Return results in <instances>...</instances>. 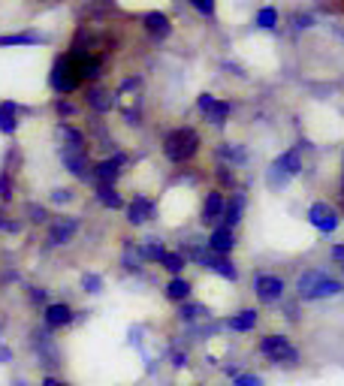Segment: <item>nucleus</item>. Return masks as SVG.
Listing matches in <instances>:
<instances>
[{
    "label": "nucleus",
    "mask_w": 344,
    "mask_h": 386,
    "mask_svg": "<svg viewBox=\"0 0 344 386\" xmlns=\"http://www.w3.org/2000/svg\"><path fill=\"white\" fill-rule=\"evenodd\" d=\"M199 148V139L194 130H187V127H181V130H172L166 136V142H163V151H166V157L172 163H185L196 154Z\"/></svg>",
    "instance_id": "f257e3e1"
},
{
    "label": "nucleus",
    "mask_w": 344,
    "mask_h": 386,
    "mask_svg": "<svg viewBox=\"0 0 344 386\" xmlns=\"http://www.w3.org/2000/svg\"><path fill=\"white\" fill-rule=\"evenodd\" d=\"M260 353L266 356V360H272V362H284V365H296L299 362V350L293 344L287 341V338H281V335H266L260 341Z\"/></svg>",
    "instance_id": "f03ea898"
},
{
    "label": "nucleus",
    "mask_w": 344,
    "mask_h": 386,
    "mask_svg": "<svg viewBox=\"0 0 344 386\" xmlns=\"http://www.w3.org/2000/svg\"><path fill=\"white\" fill-rule=\"evenodd\" d=\"M42 323L45 329H63L72 323V308L67 302H52V305H45L42 311Z\"/></svg>",
    "instance_id": "7ed1b4c3"
},
{
    "label": "nucleus",
    "mask_w": 344,
    "mask_h": 386,
    "mask_svg": "<svg viewBox=\"0 0 344 386\" xmlns=\"http://www.w3.org/2000/svg\"><path fill=\"white\" fill-rule=\"evenodd\" d=\"M308 220H311L320 233H332V229L338 226V217H335V211L326 206V202H314V206L308 208Z\"/></svg>",
    "instance_id": "20e7f679"
},
{
    "label": "nucleus",
    "mask_w": 344,
    "mask_h": 386,
    "mask_svg": "<svg viewBox=\"0 0 344 386\" xmlns=\"http://www.w3.org/2000/svg\"><path fill=\"white\" fill-rule=\"evenodd\" d=\"M253 290H257V296L263 302H278L284 296V281L275 278V275H260V278L253 281Z\"/></svg>",
    "instance_id": "39448f33"
},
{
    "label": "nucleus",
    "mask_w": 344,
    "mask_h": 386,
    "mask_svg": "<svg viewBox=\"0 0 344 386\" xmlns=\"http://www.w3.org/2000/svg\"><path fill=\"white\" fill-rule=\"evenodd\" d=\"M79 233V220L76 217H58L49 229V242L52 245H67L72 242V236Z\"/></svg>",
    "instance_id": "423d86ee"
},
{
    "label": "nucleus",
    "mask_w": 344,
    "mask_h": 386,
    "mask_svg": "<svg viewBox=\"0 0 344 386\" xmlns=\"http://www.w3.org/2000/svg\"><path fill=\"white\" fill-rule=\"evenodd\" d=\"M61 157H63V167H67L72 176H81V178L88 176V160H85V154H81V148H67V151H61Z\"/></svg>",
    "instance_id": "0eeeda50"
},
{
    "label": "nucleus",
    "mask_w": 344,
    "mask_h": 386,
    "mask_svg": "<svg viewBox=\"0 0 344 386\" xmlns=\"http://www.w3.org/2000/svg\"><path fill=\"white\" fill-rule=\"evenodd\" d=\"M76 76H70V63L67 61H61L58 63V67H54V72H52V88L54 91H61V94H63V91H72V88H76Z\"/></svg>",
    "instance_id": "6e6552de"
},
{
    "label": "nucleus",
    "mask_w": 344,
    "mask_h": 386,
    "mask_svg": "<svg viewBox=\"0 0 344 386\" xmlns=\"http://www.w3.org/2000/svg\"><path fill=\"white\" fill-rule=\"evenodd\" d=\"M233 245H235V238H233V229H214L212 238H208V251H214V254H230L233 251Z\"/></svg>",
    "instance_id": "1a4fd4ad"
},
{
    "label": "nucleus",
    "mask_w": 344,
    "mask_h": 386,
    "mask_svg": "<svg viewBox=\"0 0 344 386\" xmlns=\"http://www.w3.org/2000/svg\"><path fill=\"white\" fill-rule=\"evenodd\" d=\"M121 163H124V157H115V160H103V163H100V167H97V181H100V185L112 187L115 181H118V176H121V169H118Z\"/></svg>",
    "instance_id": "9d476101"
},
{
    "label": "nucleus",
    "mask_w": 344,
    "mask_h": 386,
    "mask_svg": "<svg viewBox=\"0 0 344 386\" xmlns=\"http://www.w3.org/2000/svg\"><path fill=\"white\" fill-rule=\"evenodd\" d=\"M154 217V202L145 196H136L130 202V224H145V220Z\"/></svg>",
    "instance_id": "9b49d317"
},
{
    "label": "nucleus",
    "mask_w": 344,
    "mask_h": 386,
    "mask_svg": "<svg viewBox=\"0 0 344 386\" xmlns=\"http://www.w3.org/2000/svg\"><path fill=\"white\" fill-rule=\"evenodd\" d=\"M338 293H341V284H338V281H332V278H326V275H323V278L317 281V287H314L311 293H308V299H326V296H338Z\"/></svg>",
    "instance_id": "f8f14e48"
},
{
    "label": "nucleus",
    "mask_w": 344,
    "mask_h": 386,
    "mask_svg": "<svg viewBox=\"0 0 344 386\" xmlns=\"http://www.w3.org/2000/svg\"><path fill=\"white\" fill-rule=\"evenodd\" d=\"M275 169H284L287 176H296V172L302 169V154H299V148L287 151V154H281L278 163H275Z\"/></svg>",
    "instance_id": "ddd939ff"
},
{
    "label": "nucleus",
    "mask_w": 344,
    "mask_h": 386,
    "mask_svg": "<svg viewBox=\"0 0 344 386\" xmlns=\"http://www.w3.org/2000/svg\"><path fill=\"white\" fill-rule=\"evenodd\" d=\"M145 27H148L154 36H166L169 33V18L163 13H148L145 15Z\"/></svg>",
    "instance_id": "4468645a"
},
{
    "label": "nucleus",
    "mask_w": 344,
    "mask_h": 386,
    "mask_svg": "<svg viewBox=\"0 0 344 386\" xmlns=\"http://www.w3.org/2000/svg\"><path fill=\"white\" fill-rule=\"evenodd\" d=\"M230 326L235 329V332H248V329L257 326V311H242V314H235L230 320Z\"/></svg>",
    "instance_id": "2eb2a0df"
},
{
    "label": "nucleus",
    "mask_w": 344,
    "mask_h": 386,
    "mask_svg": "<svg viewBox=\"0 0 344 386\" xmlns=\"http://www.w3.org/2000/svg\"><path fill=\"white\" fill-rule=\"evenodd\" d=\"M15 106L13 103H3L0 106V133H15Z\"/></svg>",
    "instance_id": "dca6fc26"
},
{
    "label": "nucleus",
    "mask_w": 344,
    "mask_h": 386,
    "mask_svg": "<svg viewBox=\"0 0 344 386\" xmlns=\"http://www.w3.org/2000/svg\"><path fill=\"white\" fill-rule=\"evenodd\" d=\"M166 296L172 302H185L190 296V284L185 278H175V281H169V287H166Z\"/></svg>",
    "instance_id": "f3484780"
},
{
    "label": "nucleus",
    "mask_w": 344,
    "mask_h": 386,
    "mask_svg": "<svg viewBox=\"0 0 344 386\" xmlns=\"http://www.w3.org/2000/svg\"><path fill=\"white\" fill-rule=\"evenodd\" d=\"M221 208H224L221 193H208V199H205V206H203V220H205V224L221 215Z\"/></svg>",
    "instance_id": "a211bd4d"
},
{
    "label": "nucleus",
    "mask_w": 344,
    "mask_h": 386,
    "mask_svg": "<svg viewBox=\"0 0 344 386\" xmlns=\"http://www.w3.org/2000/svg\"><path fill=\"white\" fill-rule=\"evenodd\" d=\"M97 199L103 202L106 208H121L124 206V199L115 193V187H109V185H100V190H97Z\"/></svg>",
    "instance_id": "6ab92c4d"
},
{
    "label": "nucleus",
    "mask_w": 344,
    "mask_h": 386,
    "mask_svg": "<svg viewBox=\"0 0 344 386\" xmlns=\"http://www.w3.org/2000/svg\"><path fill=\"white\" fill-rule=\"evenodd\" d=\"M320 278H323L320 272H305L302 278H299V296L308 299V293H311V290L317 287V281H320Z\"/></svg>",
    "instance_id": "aec40b11"
},
{
    "label": "nucleus",
    "mask_w": 344,
    "mask_h": 386,
    "mask_svg": "<svg viewBox=\"0 0 344 386\" xmlns=\"http://www.w3.org/2000/svg\"><path fill=\"white\" fill-rule=\"evenodd\" d=\"M205 112H208V121H214V124H224V121H226V115H230V106H226V103H217V100H214V103L208 106Z\"/></svg>",
    "instance_id": "412c9836"
},
{
    "label": "nucleus",
    "mask_w": 344,
    "mask_h": 386,
    "mask_svg": "<svg viewBox=\"0 0 344 386\" xmlns=\"http://www.w3.org/2000/svg\"><path fill=\"white\" fill-rule=\"evenodd\" d=\"M31 43H40V36H33V33H15V36H0V45H31Z\"/></svg>",
    "instance_id": "4be33fe9"
},
{
    "label": "nucleus",
    "mask_w": 344,
    "mask_h": 386,
    "mask_svg": "<svg viewBox=\"0 0 344 386\" xmlns=\"http://www.w3.org/2000/svg\"><path fill=\"white\" fill-rule=\"evenodd\" d=\"M160 263H163V269H169V272H181V269H185V256H181V254H163Z\"/></svg>",
    "instance_id": "5701e85b"
},
{
    "label": "nucleus",
    "mask_w": 344,
    "mask_h": 386,
    "mask_svg": "<svg viewBox=\"0 0 344 386\" xmlns=\"http://www.w3.org/2000/svg\"><path fill=\"white\" fill-rule=\"evenodd\" d=\"M275 22H278V13L272 6H266V9H260V15H257V24L260 27H275Z\"/></svg>",
    "instance_id": "b1692460"
},
{
    "label": "nucleus",
    "mask_w": 344,
    "mask_h": 386,
    "mask_svg": "<svg viewBox=\"0 0 344 386\" xmlns=\"http://www.w3.org/2000/svg\"><path fill=\"white\" fill-rule=\"evenodd\" d=\"M239 215H242V196H235V202H230V208H226V224H235L239 220Z\"/></svg>",
    "instance_id": "393cba45"
},
{
    "label": "nucleus",
    "mask_w": 344,
    "mask_h": 386,
    "mask_svg": "<svg viewBox=\"0 0 344 386\" xmlns=\"http://www.w3.org/2000/svg\"><path fill=\"white\" fill-rule=\"evenodd\" d=\"M81 287H85V293H100L103 281H100L97 275H85V278H81Z\"/></svg>",
    "instance_id": "a878e982"
},
{
    "label": "nucleus",
    "mask_w": 344,
    "mask_h": 386,
    "mask_svg": "<svg viewBox=\"0 0 344 386\" xmlns=\"http://www.w3.org/2000/svg\"><path fill=\"white\" fill-rule=\"evenodd\" d=\"M0 199L3 202H9L13 199V181H9V176L3 172V176H0Z\"/></svg>",
    "instance_id": "bb28decb"
},
{
    "label": "nucleus",
    "mask_w": 344,
    "mask_h": 386,
    "mask_svg": "<svg viewBox=\"0 0 344 386\" xmlns=\"http://www.w3.org/2000/svg\"><path fill=\"white\" fill-rule=\"evenodd\" d=\"M0 229H3V233H9V236H15L18 229H22V224H18V220H9L6 215H0Z\"/></svg>",
    "instance_id": "cd10ccee"
},
{
    "label": "nucleus",
    "mask_w": 344,
    "mask_h": 386,
    "mask_svg": "<svg viewBox=\"0 0 344 386\" xmlns=\"http://www.w3.org/2000/svg\"><path fill=\"white\" fill-rule=\"evenodd\" d=\"M163 254H166V251H163L160 245H145L142 247V256H148V260H160Z\"/></svg>",
    "instance_id": "c85d7f7f"
},
{
    "label": "nucleus",
    "mask_w": 344,
    "mask_h": 386,
    "mask_svg": "<svg viewBox=\"0 0 344 386\" xmlns=\"http://www.w3.org/2000/svg\"><path fill=\"white\" fill-rule=\"evenodd\" d=\"M27 215H31L33 224H42V220L49 217V215H45V208H42V206H27Z\"/></svg>",
    "instance_id": "c756f323"
},
{
    "label": "nucleus",
    "mask_w": 344,
    "mask_h": 386,
    "mask_svg": "<svg viewBox=\"0 0 344 386\" xmlns=\"http://www.w3.org/2000/svg\"><path fill=\"white\" fill-rule=\"evenodd\" d=\"M235 386H263V380L253 378V374H239V378H235Z\"/></svg>",
    "instance_id": "7c9ffc66"
},
{
    "label": "nucleus",
    "mask_w": 344,
    "mask_h": 386,
    "mask_svg": "<svg viewBox=\"0 0 344 386\" xmlns=\"http://www.w3.org/2000/svg\"><path fill=\"white\" fill-rule=\"evenodd\" d=\"M190 3H194L199 13H205V15H212L214 13V0H190Z\"/></svg>",
    "instance_id": "2f4dec72"
},
{
    "label": "nucleus",
    "mask_w": 344,
    "mask_h": 386,
    "mask_svg": "<svg viewBox=\"0 0 344 386\" xmlns=\"http://www.w3.org/2000/svg\"><path fill=\"white\" fill-rule=\"evenodd\" d=\"M103 97H106L103 91H94V94H91V103H94L100 112H103V109H109V100H103Z\"/></svg>",
    "instance_id": "473e14b6"
},
{
    "label": "nucleus",
    "mask_w": 344,
    "mask_h": 386,
    "mask_svg": "<svg viewBox=\"0 0 344 386\" xmlns=\"http://www.w3.org/2000/svg\"><path fill=\"white\" fill-rule=\"evenodd\" d=\"M70 199H72V190H67V187L52 193V202H58V206H61V202H70Z\"/></svg>",
    "instance_id": "72a5a7b5"
},
{
    "label": "nucleus",
    "mask_w": 344,
    "mask_h": 386,
    "mask_svg": "<svg viewBox=\"0 0 344 386\" xmlns=\"http://www.w3.org/2000/svg\"><path fill=\"white\" fill-rule=\"evenodd\" d=\"M40 386H72V383L61 380V378H54V374H45V378L40 380Z\"/></svg>",
    "instance_id": "f704fd0d"
},
{
    "label": "nucleus",
    "mask_w": 344,
    "mask_h": 386,
    "mask_svg": "<svg viewBox=\"0 0 344 386\" xmlns=\"http://www.w3.org/2000/svg\"><path fill=\"white\" fill-rule=\"evenodd\" d=\"M212 103H214V97H212V94H203V97H199V109H203V112H205V109L212 106Z\"/></svg>",
    "instance_id": "c9c22d12"
},
{
    "label": "nucleus",
    "mask_w": 344,
    "mask_h": 386,
    "mask_svg": "<svg viewBox=\"0 0 344 386\" xmlns=\"http://www.w3.org/2000/svg\"><path fill=\"white\" fill-rule=\"evenodd\" d=\"M332 256H335V260H341V263H344V245H335V247H332Z\"/></svg>",
    "instance_id": "e433bc0d"
},
{
    "label": "nucleus",
    "mask_w": 344,
    "mask_h": 386,
    "mask_svg": "<svg viewBox=\"0 0 344 386\" xmlns=\"http://www.w3.org/2000/svg\"><path fill=\"white\" fill-rule=\"evenodd\" d=\"M58 112H61V115H70L72 106H70V103H58Z\"/></svg>",
    "instance_id": "4c0bfd02"
}]
</instances>
